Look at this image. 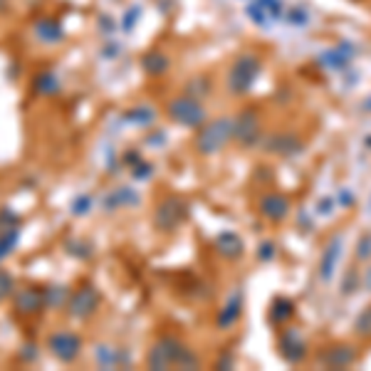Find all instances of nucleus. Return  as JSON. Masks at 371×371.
Listing matches in <instances>:
<instances>
[{
    "label": "nucleus",
    "instance_id": "obj_4",
    "mask_svg": "<svg viewBox=\"0 0 371 371\" xmlns=\"http://www.w3.org/2000/svg\"><path fill=\"white\" fill-rule=\"evenodd\" d=\"M260 5L265 8V13L270 15V18H280L282 10H285V5H282V0H258Z\"/></svg>",
    "mask_w": 371,
    "mask_h": 371
},
{
    "label": "nucleus",
    "instance_id": "obj_5",
    "mask_svg": "<svg viewBox=\"0 0 371 371\" xmlns=\"http://www.w3.org/2000/svg\"><path fill=\"white\" fill-rule=\"evenodd\" d=\"M307 18H310V15H307L305 10H300V8H295V10H290V13H287V20H290V23H295V25H305Z\"/></svg>",
    "mask_w": 371,
    "mask_h": 371
},
{
    "label": "nucleus",
    "instance_id": "obj_2",
    "mask_svg": "<svg viewBox=\"0 0 371 371\" xmlns=\"http://www.w3.org/2000/svg\"><path fill=\"white\" fill-rule=\"evenodd\" d=\"M77 339L70 337V334H57V337H52V352L60 354L62 359H67V352L65 349H70L72 354H77Z\"/></svg>",
    "mask_w": 371,
    "mask_h": 371
},
{
    "label": "nucleus",
    "instance_id": "obj_6",
    "mask_svg": "<svg viewBox=\"0 0 371 371\" xmlns=\"http://www.w3.org/2000/svg\"><path fill=\"white\" fill-rule=\"evenodd\" d=\"M10 290H13V280H10V275L0 273V300H3V297H8Z\"/></svg>",
    "mask_w": 371,
    "mask_h": 371
},
{
    "label": "nucleus",
    "instance_id": "obj_1",
    "mask_svg": "<svg viewBox=\"0 0 371 371\" xmlns=\"http://www.w3.org/2000/svg\"><path fill=\"white\" fill-rule=\"evenodd\" d=\"M260 72V60L255 55H240L231 67V77H228V85H231L233 94H245L253 87L255 77Z\"/></svg>",
    "mask_w": 371,
    "mask_h": 371
},
{
    "label": "nucleus",
    "instance_id": "obj_3",
    "mask_svg": "<svg viewBox=\"0 0 371 371\" xmlns=\"http://www.w3.org/2000/svg\"><path fill=\"white\" fill-rule=\"evenodd\" d=\"M248 18L253 20L255 25H265L270 20V15L265 13V8L260 3H255V5H248Z\"/></svg>",
    "mask_w": 371,
    "mask_h": 371
}]
</instances>
